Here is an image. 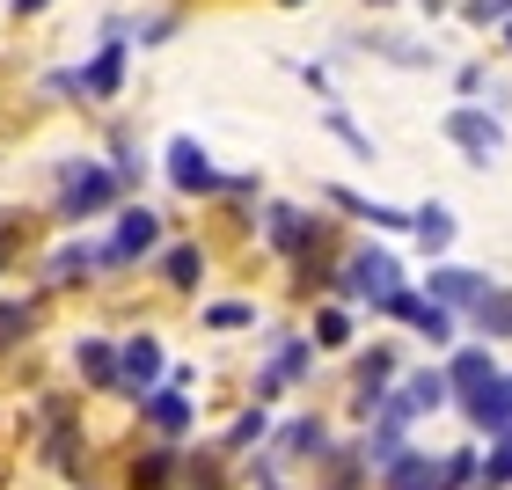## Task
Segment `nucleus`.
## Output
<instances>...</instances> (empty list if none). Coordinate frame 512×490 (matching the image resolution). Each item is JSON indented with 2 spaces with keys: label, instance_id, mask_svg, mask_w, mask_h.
Here are the masks:
<instances>
[{
  "label": "nucleus",
  "instance_id": "1",
  "mask_svg": "<svg viewBox=\"0 0 512 490\" xmlns=\"http://www.w3.org/2000/svg\"><path fill=\"white\" fill-rule=\"evenodd\" d=\"M344 293H352V300H374V308H388V300L403 293V271H395V256H388V249H359V256H352V271H344Z\"/></svg>",
  "mask_w": 512,
  "mask_h": 490
},
{
  "label": "nucleus",
  "instance_id": "2",
  "mask_svg": "<svg viewBox=\"0 0 512 490\" xmlns=\"http://www.w3.org/2000/svg\"><path fill=\"white\" fill-rule=\"evenodd\" d=\"M118 198V176L110 169H66V198H59V220H88Z\"/></svg>",
  "mask_w": 512,
  "mask_h": 490
},
{
  "label": "nucleus",
  "instance_id": "3",
  "mask_svg": "<svg viewBox=\"0 0 512 490\" xmlns=\"http://www.w3.org/2000/svg\"><path fill=\"white\" fill-rule=\"evenodd\" d=\"M447 139H454V147H469V161H491L505 147L498 118H483V110H447Z\"/></svg>",
  "mask_w": 512,
  "mask_h": 490
},
{
  "label": "nucleus",
  "instance_id": "4",
  "mask_svg": "<svg viewBox=\"0 0 512 490\" xmlns=\"http://www.w3.org/2000/svg\"><path fill=\"white\" fill-rule=\"evenodd\" d=\"M169 176H176V191H213V154H205L198 147V139H176V147H169Z\"/></svg>",
  "mask_w": 512,
  "mask_h": 490
},
{
  "label": "nucleus",
  "instance_id": "5",
  "mask_svg": "<svg viewBox=\"0 0 512 490\" xmlns=\"http://www.w3.org/2000/svg\"><path fill=\"white\" fill-rule=\"evenodd\" d=\"M154 235H161V227H154V213H147V205H132V213L118 220V242L103 249V264H132L139 249H154Z\"/></svg>",
  "mask_w": 512,
  "mask_h": 490
},
{
  "label": "nucleus",
  "instance_id": "6",
  "mask_svg": "<svg viewBox=\"0 0 512 490\" xmlns=\"http://www.w3.org/2000/svg\"><path fill=\"white\" fill-rule=\"evenodd\" d=\"M118 74H125V44H118V22H110V37H103L96 66H88V74H81V88H88V96H96V103H110V96H118Z\"/></svg>",
  "mask_w": 512,
  "mask_h": 490
},
{
  "label": "nucleus",
  "instance_id": "7",
  "mask_svg": "<svg viewBox=\"0 0 512 490\" xmlns=\"http://www.w3.org/2000/svg\"><path fill=\"white\" fill-rule=\"evenodd\" d=\"M469 417H476L483 432H505L512 439V381H491L483 395H469Z\"/></svg>",
  "mask_w": 512,
  "mask_h": 490
},
{
  "label": "nucleus",
  "instance_id": "8",
  "mask_svg": "<svg viewBox=\"0 0 512 490\" xmlns=\"http://www.w3.org/2000/svg\"><path fill=\"white\" fill-rule=\"evenodd\" d=\"M439 483V461L432 454H417V447H403L388 461V490H432Z\"/></svg>",
  "mask_w": 512,
  "mask_h": 490
},
{
  "label": "nucleus",
  "instance_id": "9",
  "mask_svg": "<svg viewBox=\"0 0 512 490\" xmlns=\"http://www.w3.org/2000/svg\"><path fill=\"white\" fill-rule=\"evenodd\" d=\"M308 242H315V220H308V213H293V205H271V249L300 256Z\"/></svg>",
  "mask_w": 512,
  "mask_h": 490
},
{
  "label": "nucleus",
  "instance_id": "10",
  "mask_svg": "<svg viewBox=\"0 0 512 490\" xmlns=\"http://www.w3.org/2000/svg\"><path fill=\"white\" fill-rule=\"evenodd\" d=\"M139 410H147L161 432H183V425H191V403H183L176 388H139Z\"/></svg>",
  "mask_w": 512,
  "mask_h": 490
},
{
  "label": "nucleus",
  "instance_id": "11",
  "mask_svg": "<svg viewBox=\"0 0 512 490\" xmlns=\"http://www.w3.org/2000/svg\"><path fill=\"white\" fill-rule=\"evenodd\" d=\"M439 395H447V373H410V381H403V403H388V410L417 417V410H439Z\"/></svg>",
  "mask_w": 512,
  "mask_h": 490
},
{
  "label": "nucleus",
  "instance_id": "12",
  "mask_svg": "<svg viewBox=\"0 0 512 490\" xmlns=\"http://www.w3.org/2000/svg\"><path fill=\"white\" fill-rule=\"evenodd\" d=\"M498 373H491V352H461L454 366H447V388H469V395H483Z\"/></svg>",
  "mask_w": 512,
  "mask_h": 490
},
{
  "label": "nucleus",
  "instance_id": "13",
  "mask_svg": "<svg viewBox=\"0 0 512 490\" xmlns=\"http://www.w3.org/2000/svg\"><path fill=\"white\" fill-rule=\"evenodd\" d=\"M410 227H417V242H425V249H447V242H454V213H447V205L410 213Z\"/></svg>",
  "mask_w": 512,
  "mask_h": 490
},
{
  "label": "nucleus",
  "instance_id": "14",
  "mask_svg": "<svg viewBox=\"0 0 512 490\" xmlns=\"http://www.w3.org/2000/svg\"><path fill=\"white\" fill-rule=\"evenodd\" d=\"M432 293H439V300H483V278L447 264V271H432Z\"/></svg>",
  "mask_w": 512,
  "mask_h": 490
},
{
  "label": "nucleus",
  "instance_id": "15",
  "mask_svg": "<svg viewBox=\"0 0 512 490\" xmlns=\"http://www.w3.org/2000/svg\"><path fill=\"white\" fill-rule=\"evenodd\" d=\"M125 373H132V381H154V373H161V344L154 337H132L125 344Z\"/></svg>",
  "mask_w": 512,
  "mask_h": 490
},
{
  "label": "nucleus",
  "instance_id": "16",
  "mask_svg": "<svg viewBox=\"0 0 512 490\" xmlns=\"http://www.w3.org/2000/svg\"><path fill=\"white\" fill-rule=\"evenodd\" d=\"M476 315H483V330H491V337H512V293H483Z\"/></svg>",
  "mask_w": 512,
  "mask_h": 490
},
{
  "label": "nucleus",
  "instance_id": "17",
  "mask_svg": "<svg viewBox=\"0 0 512 490\" xmlns=\"http://www.w3.org/2000/svg\"><path fill=\"white\" fill-rule=\"evenodd\" d=\"M88 264H96V249H59V256H52V286H74Z\"/></svg>",
  "mask_w": 512,
  "mask_h": 490
},
{
  "label": "nucleus",
  "instance_id": "18",
  "mask_svg": "<svg viewBox=\"0 0 512 490\" xmlns=\"http://www.w3.org/2000/svg\"><path fill=\"white\" fill-rule=\"evenodd\" d=\"M161 271H169V286H198L205 256H198V249H169V264H161Z\"/></svg>",
  "mask_w": 512,
  "mask_h": 490
},
{
  "label": "nucleus",
  "instance_id": "19",
  "mask_svg": "<svg viewBox=\"0 0 512 490\" xmlns=\"http://www.w3.org/2000/svg\"><path fill=\"white\" fill-rule=\"evenodd\" d=\"M205 322H213V330H242L249 308H242V300H220V308H205Z\"/></svg>",
  "mask_w": 512,
  "mask_h": 490
},
{
  "label": "nucleus",
  "instance_id": "20",
  "mask_svg": "<svg viewBox=\"0 0 512 490\" xmlns=\"http://www.w3.org/2000/svg\"><path fill=\"white\" fill-rule=\"evenodd\" d=\"M308 447H322V425H315V417H300V425L286 432V454H308Z\"/></svg>",
  "mask_w": 512,
  "mask_h": 490
},
{
  "label": "nucleus",
  "instance_id": "21",
  "mask_svg": "<svg viewBox=\"0 0 512 490\" xmlns=\"http://www.w3.org/2000/svg\"><path fill=\"white\" fill-rule=\"evenodd\" d=\"M344 337H352V322H344L337 308H330V315H322V322H315V344H344Z\"/></svg>",
  "mask_w": 512,
  "mask_h": 490
},
{
  "label": "nucleus",
  "instance_id": "22",
  "mask_svg": "<svg viewBox=\"0 0 512 490\" xmlns=\"http://www.w3.org/2000/svg\"><path fill=\"white\" fill-rule=\"evenodd\" d=\"M469 476H476V461H469V454H454L447 469H439V483H447V490H454V483H469Z\"/></svg>",
  "mask_w": 512,
  "mask_h": 490
},
{
  "label": "nucleus",
  "instance_id": "23",
  "mask_svg": "<svg viewBox=\"0 0 512 490\" xmlns=\"http://www.w3.org/2000/svg\"><path fill=\"white\" fill-rule=\"evenodd\" d=\"M81 366L96 373V381H110V352H103V344H81Z\"/></svg>",
  "mask_w": 512,
  "mask_h": 490
},
{
  "label": "nucleus",
  "instance_id": "24",
  "mask_svg": "<svg viewBox=\"0 0 512 490\" xmlns=\"http://www.w3.org/2000/svg\"><path fill=\"white\" fill-rule=\"evenodd\" d=\"M498 15H512V0H469V22H498Z\"/></svg>",
  "mask_w": 512,
  "mask_h": 490
},
{
  "label": "nucleus",
  "instance_id": "25",
  "mask_svg": "<svg viewBox=\"0 0 512 490\" xmlns=\"http://www.w3.org/2000/svg\"><path fill=\"white\" fill-rule=\"evenodd\" d=\"M483 469H491V483H505V476H512V439H505V447H498L491 461H483Z\"/></svg>",
  "mask_w": 512,
  "mask_h": 490
},
{
  "label": "nucleus",
  "instance_id": "26",
  "mask_svg": "<svg viewBox=\"0 0 512 490\" xmlns=\"http://www.w3.org/2000/svg\"><path fill=\"white\" fill-rule=\"evenodd\" d=\"M8 249H15V235H8V227H0V264H8Z\"/></svg>",
  "mask_w": 512,
  "mask_h": 490
},
{
  "label": "nucleus",
  "instance_id": "27",
  "mask_svg": "<svg viewBox=\"0 0 512 490\" xmlns=\"http://www.w3.org/2000/svg\"><path fill=\"white\" fill-rule=\"evenodd\" d=\"M37 8H44V0H15V15H37Z\"/></svg>",
  "mask_w": 512,
  "mask_h": 490
}]
</instances>
